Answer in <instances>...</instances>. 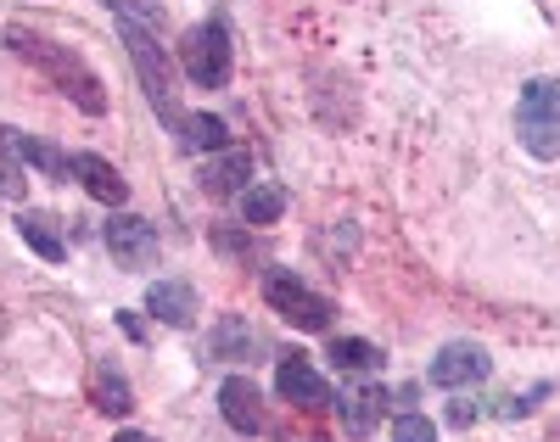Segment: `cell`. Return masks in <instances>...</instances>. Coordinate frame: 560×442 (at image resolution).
<instances>
[{"mask_svg":"<svg viewBox=\"0 0 560 442\" xmlns=\"http://www.w3.org/2000/svg\"><path fill=\"white\" fill-rule=\"evenodd\" d=\"M337 409H342V426H348L353 437H364L370 420L387 409V386H359V392H348V398H337Z\"/></svg>","mask_w":560,"mask_h":442,"instance_id":"2e32d148","label":"cell"},{"mask_svg":"<svg viewBox=\"0 0 560 442\" xmlns=\"http://www.w3.org/2000/svg\"><path fill=\"white\" fill-rule=\"evenodd\" d=\"M488 353L477 348V341H448V348L432 359V381L438 386H477V381H488Z\"/></svg>","mask_w":560,"mask_h":442,"instance_id":"ba28073f","label":"cell"},{"mask_svg":"<svg viewBox=\"0 0 560 442\" xmlns=\"http://www.w3.org/2000/svg\"><path fill=\"white\" fill-rule=\"evenodd\" d=\"M113 442H152V437H140V431H118Z\"/></svg>","mask_w":560,"mask_h":442,"instance_id":"d4e9b609","label":"cell"},{"mask_svg":"<svg viewBox=\"0 0 560 442\" xmlns=\"http://www.w3.org/2000/svg\"><path fill=\"white\" fill-rule=\"evenodd\" d=\"M253 185V158L247 152H219L213 163H202V190L208 196H242Z\"/></svg>","mask_w":560,"mask_h":442,"instance_id":"4fadbf2b","label":"cell"},{"mask_svg":"<svg viewBox=\"0 0 560 442\" xmlns=\"http://www.w3.org/2000/svg\"><path fill=\"white\" fill-rule=\"evenodd\" d=\"M0 146H7L18 163H34L39 174H51V179H68L73 174V158H62L57 146H45V140L23 135V129H0Z\"/></svg>","mask_w":560,"mask_h":442,"instance_id":"8fae6325","label":"cell"},{"mask_svg":"<svg viewBox=\"0 0 560 442\" xmlns=\"http://www.w3.org/2000/svg\"><path fill=\"white\" fill-rule=\"evenodd\" d=\"M275 386L287 404H303V409H331V386H325V375L303 359V353H280L275 364Z\"/></svg>","mask_w":560,"mask_h":442,"instance_id":"52a82bcc","label":"cell"},{"mask_svg":"<svg viewBox=\"0 0 560 442\" xmlns=\"http://www.w3.org/2000/svg\"><path fill=\"white\" fill-rule=\"evenodd\" d=\"M7 45H12V57L34 62V68L51 79L62 95H73V102H79L90 118H102V113H107V90H102V79L90 73V68L68 51V45L45 39V34H34V28H7Z\"/></svg>","mask_w":560,"mask_h":442,"instance_id":"6da1fadb","label":"cell"},{"mask_svg":"<svg viewBox=\"0 0 560 442\" xmlns=\"http://www.w3.org/2000/svg\"><path fill=\"white\" fill-rule=\"evenodd\" d=\"M280 213H287V190H280V185L258 179V185L242 190V219H247V224H275Z\"/></svg>","mask_w":560,"mask_h":442,"instance_id":"ac0fdd59","label":"cell"},{"mask_svg":"<svg viewBox=\"0 0 560 442\" xmlns=\"http://www.w3.org/2000/svg\"><path fill=\"white\" fill-rule=\"evenodd\" d=\"M147 309L163 319V325H174V330H185L197 319V291L185 286V280H158L152 291H147Z\"/></svg>","mask_w":560,"mask_h":442,"instance_id":"7c38bea8","label":"cell"},{"mask_svg":"<svg viewBox=\"0 0 560 442\" xmlns=\"http://www.w3.org/2000/svg\"><path fill=\"white\" fill-rule=\"evenodd\" d=\"M208 353L213 359H247V353H258V336H253V325L242 314H224L213 325V336H208Z\"/></svg>","mask_w":560,"mask_h":442,"instance_id":"9a60e30c","label":"cell"},{"mask_svg":"<svg viewBox=\"0 0 560 442\" xmlns=\"http://www.w3.org/2000/svg\"><path fill=\"white\" fill-rule=\"evenodd\" d=\"M331 364L337 370H376L382 364V348H370V341H359V336H337L331 341Z\"/></svg>","mask_w":560,"mask_h":442,"instance_id":"ffe728a7","label":"cell"},{"mask_svg":"<svg viewBox=\"0 0 560 442\" xmlns=\"http://www.w3.org/2000/svg\"><path fill=\"white\" fill-rule=\"evenodd\" d=\"M23 185H28L23 179V163L7 152V146H0V196H23Z\"/></svg>","mask_w":560,"mask_h":442,"instance_id":"603a6c76","label":"cell"},{"mask_svg":"<svg viewBox=\"0 0 560 442\" xmlns=\"http://www.w3.org/2000/svg\"><path fill=\"white\" fill-rule=\"evenodd\" d=\"M264 298H269V309L280 319H292L298 330H325V325H331V303H325L319 291H308L298 275H269Z\"/></svg>","mask_w":560,"mask_h":442,"instance_id":"5b68a950","label":"cell"},{"mask_svg":"<svg viewBox=\"0 0 560 442\" xmlns=\"http://www.w3.org/2000/svg\"><path fill=\"white\" fill-rule=\"evenodd\" d=\"M118 34H124V45H129V62H135V73H140V90H147V102L179 129V107H174V73H168V62H163V51H158V39H152V28H140V23H118Z\"/></svg>","mask_w":560,"mask_h":442,"instance_id":"3957f363","label":"cell"},{"mask_svg":"<svg viewBox=\"0 0 560 442\" xmlns=\"http://www.w3.org/2000/svg\"><path fill=\"white\" fill-rule=\"evenodd\" d=\"M18 235L28 241V247L45 258V264H62L68 258V241H62V230H57V219L51 213H18Z\"/></svg>","mask_w":560,"mask_h":442,"instance_id":"5bb4252c","label":"cell"},{"mask_svg":"<svg viewBox=\"0 0 560 442\" xmlns=\"http://www.w3.org/2000/svg\"><path fill=\"white\" fill-rule=\"evenodd\" d=\"M179 68H185V79L202 84V90H224L230 84V28L224 23L191 28L185 45H179Z\"/></svg>","mask_w":560,"mask_h":442,"instance_id":"277c9868","label":"cell"},{"mask_svg":"<svg viewBox=\"0 0 560 442\" xmlns=\"http://www.w3.org/2000/svg\"><path fill=\"white\" fill-rule=\"evenodd\" d=\"M448 420H454V426H471V420H477V404H454Z\"/></svg>","mask_w":560,"mask_h":442,"instance_id":"cb8c5ba5","label":"cell"},{"mask_svg":"<svg viewBox=\"0 0 560 442\" xmlns=\"http://www.w3.org/2000/svg\"><path fill=\"white\" fill-rule=\"evenodd\" d=\"M102 241L113 247V258H118L124 269H147V264L158 258V230H152L147 219H135V213H113L107 230H102Z\"/></svg>","mask_w":560,"mask_h":442,"instance_id":"8992f818","label":"cell"},{"mask_svg":"<svg viewBox=\"0 0 560 442\" xmlns=\"http://www.w3.org/2000/svg\"><path fill=\"white\" fill-rule=\"evenodd\" d=\"M393 442H438V426L427 415H398L393 420Z\"/></svg>","mask_w":560,"mask_h":442,"instance_id":"7402d4cb","label":"cell"},{"mask_svg":"<svg viewBox=\"0 0 560 442\" xmlns=\"http://www.w3.org/2000/svg\"><path fill=\"white\" fill-rule=\"evenodd\" d=\"M179 140H185V152H224V118H179Z\"/></svg>","mask_w":560,"mask_h":442,"instance_id":"d6986e66","label":"cell"},{"mask_svg":"<svg viewBox=\"0 0 560 442\" xmlns=\"http://www.w3.org/2000/svg\"><path fill=\"white\" fill-rule=\"evenodd\" d=\"M516 135L533 158H560V79L522 84L516 102Z\"/></svg>","mask_w":560,"mask_h":442,"instance_id":"7a4b0ae2","label":"cell"},{"mask_svg":"<svg viewBox=\"0 0 560 442\" xmlns=\"http://www.w3.org/2000/svg\"><path fill=\"white\" fill-rule=\"evenodd\" d=\"M73 174L84 179V190L96 196V202H107V208H124V202H129V185H124V174H118L107 158L79 152V158H73Z\"/></svg>","mask_w":560,"mask_h":442,"instance_id":"30bf717a","label":"cell"},{"mask_svg":"<svg viewBox=\"0 0 560 442\" xmlns=\"http://www.w3.org/2000/svg\"><path fill=\"white\" fill-rule=\"evenodd\" d=\"M107 7H113L118 23H140V28H158V23H163L158 0H107Z\"/></svg>","mask_w":560,"mask_h":442,"instance_id":"44dd1931","label":"cell"},{"mask_svg":"<svg viewBox=\"0 0 560 442\" xmlns=\"http://www.w3.org/2000/svg\"><path fill=\"white\" fill-rule=\"evenodd\" d=\"M219 409H224V420L236 426V431H264V398H258V386L247 381V375H230L224 386H219Z\"/></svg>","mask_w":560,"mask_h":442,"instance_id":"9c48e42d","label":"cell"},{"mask_svg":"<svg viewBox=\"0 0 560 442\" xmlns=\"http://www.w3.org/2000/svg\"><path fill=\"white\" fill-rule=\"evenodd\" d=\"M90 398H96L102 415H129L135 409V392H129V381L113 364H96V375H90Z\"/></svg>","mask_w":560,"mask_h":442,"instance_id":"e0dca14e","label":"cell"}]
</instances>
